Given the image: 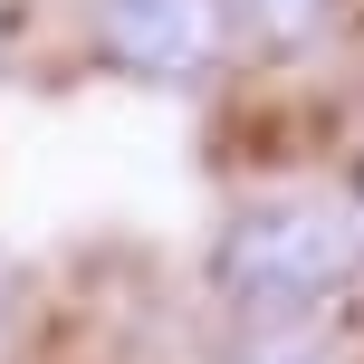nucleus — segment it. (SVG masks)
Wrapping results in <instances>:
<instances>
[{"label": "nucleus", "instance_id": "obj_3", "mask_svg": "<svg viewBox=\"0 0 364 364\" xmlns=\"http://www.w3.org/2000/svg\"><path fill=\"white\" fill-rule=\"evenodd\" d=\"M316 10H326V0H259V19H269L278 38H307V29H316Z\"/></svg>", "mask_w": 364, "mask_h": 364}, {"label": "nucleus", "instance_id": "obj_1", "mask_svg": "<svg viewBox=\"0 0 364 364\" xmlns=\"http://www.w3.org/2000/svg\"><path fill=\"white\" fill-rule=\"evenodd\" d=\"M355 278V220L326 201H259L220 230L211 288L240 326H307Z\"/></svg>", "mask_w": 364, "mask_h": 364}, {"label": "nucleus", "instance_id": "obj_2", "mask_svg": "<svg viewBox=\"0 0 364 364\" xmlns=\"http://www.w3.org/2000/svg\"><path fill=\"white\" fill-rule=\"evenodd\" d=\"M96 29L134 77H201L220 58V0H96Z\"/></svg>", "mask_w": 364, "mask_h": 364}]
</instances>
